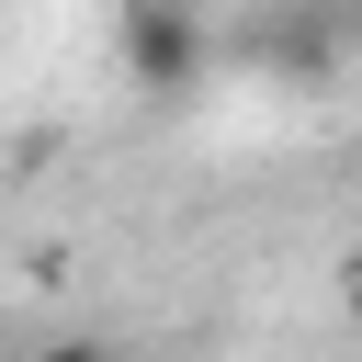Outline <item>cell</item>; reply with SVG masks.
<instances>
[{"mask_svg":"<svg viewBox=\"0 0 362 362\" xmlns=\"http://www.w3.org/2000/svg\"><path fill=\"white\" fill-rule=\"evenodd\" d=\"M11 362H124L113 339H34V351H11Z\"/></svg>","mask_w":362,"mask_h":362,"instance_id":"obj_3","label":"cell"},{"mask_svg":"<svg viewBox=\"0 0 362 362\" xmlns=\"http://www.w3.org/2000/svg\"><path fill=\"white\" fill-rule=\"evenodd\" d=\"M238 57H249L272 90H328V79H339V57H351L339 0H260V11H249V34H238Z\"/></svg>","mask_w":362,"mask_h":362,"instance_id":"obj_2","label":"cell"},{"mask_svg":"<svg viewBox=\"0 0 362 362\" xmlns=\"http://www.w3.org/2000/svg\"><path fill=\"white\" fill-rule=\"evenodd\" d=\"M339 317H351V328H362V260H351V272H339Z\"/></svg>","mask_w":362,"mask_h":362,"instance_id":"obj_4","label":"cell"},{"mask_svg":"<svg viewBox=\"0 0 362 362\" xmlns=\"http://www.w3.org/2000/svg\"><path fill=\"white\" fill-rule=\"evenodd\" d=\"M113 57L147 102H192L215 79V11L204 0H113Z\"/></svg>","mask_w":362,"mask_h":362,"instance_id":"obj_1","label":"cell"}]
</instances>
